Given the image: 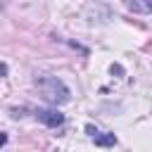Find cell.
Returning <instances> with one entry per match:
<instances>
[{"mask_svg":"<svg viewBox=\"0 0 152 152\" xmlns=\"http://www.w3.org/2000/svg\"><path fill=\"white\" fill-rule=\"evenodd\" d=\"M5 142H7V135H5V133H0V147H2Z\"/></svg>","mask_w":152,"mask_h":152,"instance_id":"obj_5","label":"cell"},{"mask_svg":"<svg viewBox=\"0 0 152 152\" xmlns=\"http://www.w3.org/2000/svg\"><path fill=\"white\" fill-rule=\"evenodd\" d=\"M128 10H133V12H138V14H150L152 0H128Z\"/></svg>","mask_w":152,"mask_h":152,"instance_id":"obj_4","label":"cell"},{"mask_svg":"<svg viewBox=\"0 0 152 152\" xmlns=\"http://www.w3.org/2000/svg\"><path fill=\"white\" fill-rule=\"evenodd\" d=\"M36 86L40 90V95L50 102V104H64L69 102V88L57 78V76H38L36 78Z\"/></svg>","mask_w":152,"mask_h":152,"instance_id":"obj_1","label":"cell"},{"mask_svg":"<svg viewBox=\"0 0 152 152\" xmlns=\"http://www.w3.org/2000/svg\"><path fill=\"white\" fill-rule=\"evenodd\" d=\"M90 138H93V142L100 145V147H112V145H116V135H114V133H100V131H95Z\"/></svg>","mask_w":152,"mask_h":152,"instance_id":"obj_3","label":"cell"},{"mask_svg":"<svg viewBox=\"0 0 152 152\" xmlns=\"http://www.w3.org/2000/svg\"><path fill=\"white\" fill-rule=\"evenodd\" d=\"M36 119L43 121L50 128H57V126L64 124V114H59L57 109H36Z\"/></svg>","mask_w":152,"mask_h":152,"instance_id":"obj_2","label":"cell"},{"mask_svg":"<svg viewBox=\"0 0 152 152\" xmlns=\"http://www.w3.org/2000/svg\"><path fill=\"white\" fill-rule=\"evenodd\" d=\"M5 74H7V66H5V64H0V76H5Z\"/></svg>","mask_w":152,"mask_h":152,"instance_id":"obj_6","label":"cell"}]
</instances>
